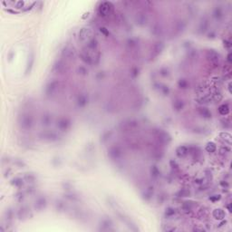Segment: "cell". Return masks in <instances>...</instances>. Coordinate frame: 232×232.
I'll use <instances>...</instances> for the list:
<instances>
[{"instance_id":"cell-40","label":"cell","mask_w":232,"mask_h":232,"mask_svg":"<svg viewBox=\"0 0 232 232\" xmlns=\"http://www.w3.org/2000/svg\"><path fill=\"white\" fill-rule=\"evenodd\" d=\"M78 72H79V74L82 75H87V73H88L87 69H86L84 66L79 67V68H78Z\"/></svg>"},{"instance_id":"cell-18","label":"cell","mask_w":232,"mask_h":232,"mask_svg":"<svg viewBox=\"0 0 232 232\" xmlns=\"http://www.w3.org/2000/svg\"><path fill=\"white\" fill-rule=\"evenodd\" d=\"M212 216L218 220H223L226 217V213L221 208H216L212 212Z\"/></svg>"},{"instance_id":"cell-3","label":"cell","mask_w":232,"mask_h":232,"mask_svg":"<svg viewBox=\"0 0 232 232\" xmlns=\"http://www.w3.org/2000/svg\"><path fill=\"white\" fill-rule=\"evenodd\" d=\"M60 87H61V83L59 81L55 80V81L50 82L45 87V95L49 97H53L54 95H55L57 94Z\"/></svg>"},{"instance_id":"cell-31","label":"cell","mask_w":232,"mask_h":232,"mask_svg":"<svg viewBox=\"0 0 232 232\" xmlns=\"http://www.w3.org/2000/svg\"><path fill=\"white\" fill-rule=\"evenodd\" d=\"M216 150H217V146H216V144H215L214 143L211 142V143H207V145H206V151H207L208 152L213 153V152L216 151Z\"/></svg>"},{"instance_id":"cell-25","label":"cell","mask_w":232,"mask_h":232,"mask_svg":"<svg viewBox=\"0 0 232 232\" xmlns=\"http://www.w3.org/2000/svg\"><path fill=\"white\" fill-rule=\"evenodd\" d=\"M192 203H193V202H191V201H185V202L182 204V206H181L182 211H185V212H190V211H191L193 210V208H194V204H192Z\"/></svg>"},{"instance_id":"cell-21","label":"cell","mask_w":232,"mask_h":232,"mask_svg":"<svg viewBox=\"0 0 232 232\" xmlns=\"http://www.w3.org/2000/svg\"><path fill=\"white\" fill-rule=\"evenodd\" d=\"M41 122H42V124L44 125V126L50 125L51 123H52V116H51L49 113H44V114H43L42 118H41Z\"/></svg>"},{"instance_id":"cell-26","label":"cell","mask_w":232,"mask_h":232,"mask_svg":"<svg viewBox=\"0 0 232 232\" xmlns=\"http://www.w3.org/2000/svg\"><path fill=\"white\" fill-rule=\"evenodd\" d=\"M178 86L180 89H182V90L188 89L190 87V82L187 79H185V78H180L178 81Z\"/></svg>"},{"instance_id":"cell-34","label":"cell","mask_w":232,"mask_h":232,"mask_svg":"<svg viewBox=\"0 0 232 232\" xmlns=\"http://www.w3.org/2000/svg\"><path fill=\"white\" fill-rule=\"evenodd\" d=\"M175 215V210L173 208H168L165 211V217L166 218H172Z\"/></svg>"},{"instance_id":"cell-30","label":"cell","mask_w":232,"mask_h":232,"mask_svg":"<svg viewBox=\"0 0 232 232\" xmlns=\"http://www.w3.org/2000/svg\"><path fill=\"white\" fill-rule=\"evenodd\" d=\"M219 112L221 114V115H228L229 113V106L228 104L227 103H224V104H221L219 107Z\"/></svg>"},{"instance_id":"cell-41","label":"cell","mask_w":232,"mask_h":232,"mask_svg":"<svg viewBox=\"0 0 232 232\" xmlns=\"http://www.w3.org/2000/svg\"><path fill=\"white\" fill-rule=\"evenodd\" d=\"M35 179V176L32 175V174H27V175L25 176V180H27V181H34Z\"/></svg>"},{"instance_id":"cell-39","label":"cell","mask_w":232,"mask_h":232,"mask_svg":"<svg viewBox=\"0 0 232 232\" xmlns=\"http://www.w3.org/2000/svg\"><path fill=\"white\" fill-rule=\"evenodd\" d=\"M151 188H149V189H147L146 191H145V193H144V198L145 199H150L151 196H152V193H153V191L152 190H151Z\"/></svg>"},{"instance_id":"cell-7","label":"cell","mask_w":232,"mask_h":232,"mask_svg":"<svg viewBox=\"0 0 232 232\" xmlns=\"http://www.w3.org/2000/svg\"><path fill=\"white\" fill-rule=\"evenodd\" d=\"M113 11V6L110 2H103L98 7V14L101 16H107Z\"/></svg>"},{"instance_id":"cell-38","label":"cell","mask_w":232,"mask_h":232,"mask_svg":"<svg viewBox=\"0 0 232 232\" xmlns=\"http://www.w3.org/2000/svg\"><path fill=\"white\" fill-rule=\"evenodd\" d=\"M189 195H190V191L188 190L183 189L179 191V197H188Z\"/></svg>"},{"instance_id":"cell-5","label":"cell","mask_w":232,"mask_h":232,"mask_svg":"<svg viewBox=\"0 0 232 232\" xmlns=\"http://www.w3.org/2000/svg\"><path fill=\"white\" fill-rule=\"evenodd\" d=\"M154 136L160 144H168L171 142V136L169 133L162 130H156L154 132Z\"/></svg>"},{"instance_id":"cell-13","label":"cell","mask_w":232,"mask_h":232,"mask_svg":"<svg viewBox=\"0 0 232 232\" xmlns=\"http://www.w3.org/2000/svg\"><path fill=\"white\" fill-rule=\"evenodd\" d=\"M42 138L45 141H48V142H55L58 140V135L54 132H44L42 133Z\"/></svg>"},{"instance_id":"cell-8","label":"cell","mask_w":232,"mask_h":232,"mask_svg":"<svg viewBox=\"0 0 232 232\" xmlns=\"http://www.w3.org/2000/svg\"><path fill=\"white\" fill-rule=\"evenodd\" d=\"M71 123H71V121H70V119H69V118L62 117V118L58 119V121L56 123V126H57V128L60 131L65 132V131H67L69 128L71 127Z\"/></svg>"},{"instance_id":"cell-33","label":"cell","mask_w":232,"mask_h":232,"mask_svg":"<svg viewBox=\"0 0 232 232\" xmlns=\"http://www.w3.org/2000/svg\"><path fill=\"white\" fill-rule=\"evenodd\" d=\"M137 42L135 39H129L127 42V46L131 49V50H134L137 47Z\"/></svg>"},{"instance_id":"cell-16","label":"cell","mask_w":232,"mask_h":232,"mask_svg":"<svg viewBox=\"0 0 232 232\" xmlns=\"http://www.w3.org/2000/svg\"><path fill=\"white\" fill-rule=\"evenodd\" d=\"M88 96L85 95V94H80L78 96H77V99H76V104L81 107V108H83L85 107L87 104H88Z\"/></svg>"},{"instance_id":"cell-28","label":"cell","mask_w":232,"mask_h":232,"mask_svg":"<svg viewBox=\"0 0 232 232\" xmlns=\"http://www.w3.org/2000/svg\"><path fill=\"white\" fill-rule=\"evenodd\" d=\"M185 27H186V23H184V21H179L175 26L174 31L177 34H180V32H182L185 29Z\"/></svg>"},{"instance_id":"cell-27","label":"cell","mask_w":232,"mask_h":232,"mask_svg":"<svg viewBox=\"0 0 232 232\" xmlns=\"http://www.w3.org/2000/svg\"><path fill=\"white\" fill-rule=\"evenodd\" d=\"M213 16L216 19H221L224 16V13H223V9L220 7H216L213 10Z\"/></svg>"},{"instance_id":"cell-43","label":"cell","mask_w":232,"mask_h":232,"mask_svg":"<svg viewBox=\"0 0 232 232\" xmlns=\"http://www.w3.org/2000/svg\"><path fill=\"white\" fill-rule=\"evenodd\" d=\"M100 31H101V33H103L105 36L109 35V31H108L105 27H101V28H100Z\"/></svg>"},{"instance_id":"cell-11","label":"cell","mask_w":232,"mask_h":232,"mask_svg":"<svg viewBox=\"0 0 232 232\" xmlns=\"http://www.w3.org/2000/svg\"><path fill=\"white\" fill-rule=\"evenodd\" d=\"M164 48V44L162 42H157L153 44L152 50H151V57H157L161 51Z\"/></svg>"},{"instance_id":"cell-2","label":"cell","mask_w":232,"mask_h":232,"mask_svg":"<svg viewBox=\"0 0 232 232\" xmlns=\"http://www.w3.org/2000/svg\"><path fill=\"white\" fill-rule=\"evenodd\" d=\"M18 123L22 129L30 130L34 125V118L29 113H23L19 116Z\"/></svg>"},{"instance_id":"cell-23","label":"cell","mask_w":232,"mask_h":232,"mask_svg":"<svg viewBox=\"0 0 232 232\" xmlns=\"http://www.w3.org/2000/svg\"><path fill=\"white\" fill-rule=\"evenodd\" d=\"M172 107L175 111L180 112L183 110V108L185 107V103L182 100H175L172 103Z\"/></svg>"},{"instance_id":"cell-35","label":"cell","mask_w":232,"mask_h":232,"mask_svg":"<svg viewBox=\"0 0 232 232\" xmlns=\"http://www.w3.org/2000/svg\"><path fill=\"white\" fill-rule=\"evenodd\" d=\"M151 173L153 178H158L160 176V170L157 166H151Z\"/></svg>"},{"instance_id":"cell-42","label":"cell","mask_w":232,"mask_h":232,"mask_svg":"<svg viewBox=\"0 0 232 232\" xmlns=\"http://www.w3.org/2000/svg\"><path fill=\"white\" fill-rule=\"evenodd\" d=\"M224 46H225L227 49L230 50V48H231V43H230V41L225 40V41H224Z\"/></svg>"},{"instance_id":"cell-14","label":"cell","mask_w":232,"mask_h":232,"mask_svg":"<svg viewBox=\"0 0 232 232\" xmlns=\"http://www.w3.org/2000/svg\"><path fill=\"white\" fill-rule=\"evenodd\" d=\"M53 71L56 74H63L66 71V65L62 61H57L53 67Z\"/></svg>"},{"instance_id":"cell-36","label":"cell","mask_w":232,"mask_h":232,"mask_svg":"<svg viewBox=\"0 0 232 232\" xmlns=\"http://www.w3.org/2000/svg\"><path fill=\"white\" fill-rule=\"evenodd\" d=\"M13 181H14L13 184L15 185V186H16V187H21L23 185V180L20 179V178H15L13 180Z\"/></svg>"},{"instance_id":"cell-20","label":"cell","mask_w":232,"mask_h":232,"mask_svg":"<svg viewBox=\"0 0 232 232\" xmlns=\"http://www.w3.org/2000/svg\"><path fill=\"white\" fill-rule=\"evenodd\" d=\"M28 215H29V210L27 207H22L17 212V216L20 219H25L28 218Z\"/></svg>"},{"instance_id":"cell-10","label":"cell","mask_w":232,"mask_h":232,"mask_svg":"<svg viewBox=\"0 0 232 232\" xmlns=\"http://www.w3.org/2000/svg\"><path fill=\"white\" fill-rule=\"evenodd\" d=\"M122 126L126 131H134L139 127V123L133 119H130V120H127L124 123H123Z\"/></svg>"},{"instance_id":"cell-19","label":"cell","mask_w":232,"mask_h":232,"mask_svg":"<svg viewBox=\"0 0 232 232\" xmlns=\"http://www.w3.org/2000/svg\"><path fill=\"white\" fill-rule=\"evenodd\" d=\"M45 206H46V199H45L44 198L41 197V198H38V199H36L35 204V210H37V211H42V210H44V208H45Z\"/></svg>"},{"instance_id":"cell-6","label":"cell","mask_w":232,"mask_h":232,"mask_svg":"<svg viewBox=\"0 0 232 232\" xmlns=\"http://www.w3.org/2000/svg\"><path fill=\"white\" fill-rule=\"evenodd\" d=\"M123 149L118 145H113L109 148L108 150V156L113 160H118L123 157Z\"/></svg>"},{"instance_id":"cell-24","label":"cell","mask_w":232,"mask_h":232,"mask_svg":"<svg viewBox=\"0 0 232 232\" xmlns=\"http://www.w3.org/2000/svg\"><path fill=\"white\" fill-rule=\"evenodd\" d=\"M208 21L207 20V19H203V20H201L200 21V23H199V31L201 33V34H204L207 30H208Z\"/></svg>"},{"instance_id":"cell-29","label":"cell","mask_w":232,"mask_h":232,"mask_svg":"<svg viewBox=\"0 0 232 232\" xmlns=\"http://www.w3.org/2000/svg\"><path fill=\"white\" fill-rule=\"evenodd\" d=\"M112 226V222L111 219H103L101 223V228L103 230H111Z\"/></svg>"},{"instance_id":"cell-44","label":"cell","mask_w":232,"mask_h":232,"mask_svg":"<svg viewBox=\"0 0 232 232\" xmlns=\"http://www.w3.org/2000/svg\"><path fill=\"white\" fill-rule=\"evenodd\" d=\"M205 228H203L202 227H195L193 228V231H204Z\"/></svg>"},{"instance_id":"cell-1","label":"cell","mask_w":232,"mask_h":232,"mask_svg":"<svg viewBox=\"0 0 232 232\" xmlns=\"http://www.w3.org/2000/svg\"><path fill=\"white\" fill-rule=\"evenodd\" d=\"M97 51L98 50H92L85 47L81 52V59L87 64H95L99 62L100 59V55Z\"/></svg>"},{"instance_id":"cell-45","label":"cell","mask_w":232,"mask_h":232,"mask_svg":"<svg viewBox=\"0 0 232 232\" xmlns=\"http://www.w3.org/2000/svg\"><path fill=\"white\" fill-rule=\"evenodd\" d=\"M230 56H231V53H229V54H228V63H229V64L231 63V59H230Z\"/></svg>"},{"instance_id":"cell-9","label":"cell","mask_w":232,"mask_h":232,"mask_svg":"<svg viewBox=\"0 0 232 232\" xmlns=\"http://www.w3.org/2000/svg\"><path fill=\"white\" fill-rule=\"evenodd\" d=\"M92 31L89 28H83L80 32H79V39L82 42H85L86 44L92 39Z\"/></svg>"},{"instance_id":"cell-15","label":"cell","mask_w":232,"mask_h":232,"mask_svg":"<svg viewBox=\"0 0 232 232\" xmlns=\"http://www.w3.org/2000/svg\"><path fill=\"white\" fill-rule=\"evenodd\" d=\"M197 110H198V113L201 116V117H203V118H205V119H211V118L212 117L211 112L208 110L207 107L199 106Z\"/></svg>"},{"instance_id":"cell-32","label":"cell","mask_w":232,"mask_h":232,"mask_svg":"<svg viewBox=\"0 0 232 232\" xmlns=\"http://www.w3.org/2000/svg\"><path fill=\"white\" fill-rule=\"evenodd\" d=\"M151 32L153 33V35H160L161 33H162V29H161V27L160 25H155L152 27V29H151Z\"/></svg>"},{"instance_id":"cell-12","label":"cell","mask_w":232,"mask_h":232,"mask_svg":"<svg viewBox=\"0 0 232 232\" xmlns=\"http://www.w3.org/2000/svg\"><path fill=\"white\" fill-rule=\"evenodd\" d=\"M135 22L138 26L143 27L147 24L148 22V16L144 13H138L135 16Z\"/></svg>"},{"instance_id":"cell-37","label":"cell","mask_w":232,"mask_h":232,"mask_svg":"<svg viewBox=\"0 0 232 232\" xmlns=\"http://www.w3.org/2000/svg\"><path fill=\"white\" fill-rule=\"evenodd\" d=\"M160 75L161 76H163V77H166V76H168L170 75V72H169V70L167 68L163 67V68H161L160 70Z\"/></svg>"},{"instance_id":"cell-22","label":"cell","mask_w":232,"mask_h":232,"mask_svg":"<svg viewBox=\"0 0 232 232\" xmlns=\"http://www.w3.org/2000/svg\"><path fill=\"white\" fill-rule=\"evenodd\" d=\"M63 56L68 59L75 57V50L70 47H65L63 51Z\"/></svg>"},{"instance_id":"cell-17","label":"cell","mask_w":232,"mask_h":232,"mask_svg":"<svg viewBox=\"0 0 232 232\" xmlns=\"http://www.w3.org/2000/svg\"><path fill=\"white\" fill-rule=\"evenodd\" d=\"M189 154V147L185 145H180L176 149V155L178 158H184Z\"/></svg>"},{"instance_id":"cell-4","label":"cell","mask_w":232,"mask_h":232,"mask_svg":"<svg viewBox=\"0 0 232 232\" xmlns=\"http://www.w3.org/2000/svg\"><path fill=\"white\" fill-rule=\"evenodd\" d=\"M207 58H208V62L211 63V64L215 67H219V65L220 64V55L215 50H212V49L208 50Z\"/></svg>"}]
</instances>
